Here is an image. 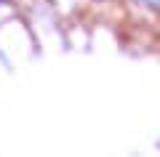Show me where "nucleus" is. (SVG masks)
Listing matches in <instances>:
<instances>
[{"instance_id":"f257e3e1","label":"nucleus","mask_w":160,"mask_h":157,"mask_svg":"<svg viewBox=\"0 0 160 157\" xmlns=\"http://www.w3.org/2000/svg\"><path fill=\"white\" fill-rule=\"evenodd\" d=\"M144 6H152V8H160V0H142Z\"/></svg>"},{"instance_id":"f03ea898","label":"nucleus","mask_w":160,"mask_h":157,"mask_svg":"<svg viewBox=\"0 0 160 157\" xmlns=\"http://www.w3.org/2000/svg\"><path fill=\"white\" fill-rule=\"evenodd\" d=\"M0 3H3V0H0Z\"/></svg>"}]
</instances>
